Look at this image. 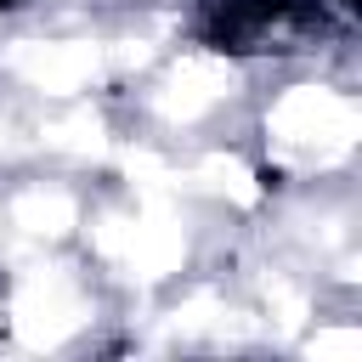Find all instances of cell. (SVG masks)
I'll return each mask as SVG.
<instances>
[{
	"instance_id": "1",
	"label": "cell",
	"mask_w": 362,
	"mask_h": 362,
	"mask_svg": "<svg viewBox=\"0 0 362 362\" xmlns=\"http://www.w3.org/2000/svg\"><path fill=\"white\" fill-rule=\"evenodd\" d=\"M0 6H23V0H0Z\"/></svg>"
}]
</instances>
